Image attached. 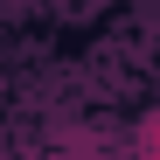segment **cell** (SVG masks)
Segmentation results:
<instances>
[{
	"label": "cell",
	"mask_w": 160,
	"mask_h": 160,
	"mask_svg": "<svg viewBox=\"0 0 160 160\" xmlns=\"http://www.w3.org/2000/svg\"><path fill=\"white\" fill-rule=\"evenodd\" d=\"M139 160H160V112H153L146 132H139Z\"/></svg>",
	"instance_id": "6da1fadb"
}]
</instances>
